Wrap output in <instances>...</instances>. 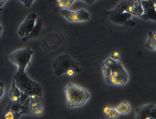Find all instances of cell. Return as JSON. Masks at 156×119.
<instances>
[{
	"mask_svg": "<svg viewBox=\"0 0 156 119\" xmlns=\"http://www.w3.org/2000/svg\"><path fill=\"white\" fill-rule=\"evenodd\" d=\"M66 106L69 108L79 107L85 104L90 97V92L80 85L69 83L64 88Z\"/></svg>",
	"mask_w": 156,
	"mask_h": 119,
	"instance_id": "obj_1",
	"label": "cell"
},
{
	"mask_svg": "<svg viewBox=\"0 0 156 119\" xmlns=\"http://www.w3.org/2000/svg\"><path fill=\"white\" fill-rule=\"evenodd\" d=\"M13 79L15 80V85L18 88L21 92H24L28 95L35 94L39 97H41L43 95V88L41 85L31 80L25 71L17 72L14 75Z\"/></svg>",
	"mask_w": 156,
	"mask_h": 119,
	"instance_id": "obj_2",
	"label": "cell"
},
{
	"mask_svg": "<svg viewBox=\"0 0 156 119\" xmlns=\"http://www.w3.org/2000/svg\"><path fill=\"white\" fill-rule=\"evenodd\" d=\"M33 54L34 50H31L29 47L18 49L10 54V60L18 67L17 72L25 71L26 67L28 65H30L31 58Z\"/></svg>",
	"mask_w": 156,
	"mask_h": 119,
	"instance_id": "obj_3",
	"label": "cell"
},
{
	"mask_svg": "<svg viewBox=\"0 0 156 119\" xmlns=\"http://www.w3.org/2000/svg\"><path fill=\"white\" fill-rule=\"evenodd\" d=\"M52 66L55 74L58 77L64 74L65 71L69 68H73L76 70V73H79L81 71L78 62L67 54L59 55L57 58H56Z\"/></svg>",
	"mask_w": 156,
	"mask_h": 119,
	"instance_id": "obj_4",
	"label": "cell"
},
{
	"mask_svg": "<svg viewBox=\"0 0 156 119\" xmlns=\"http://www.w3.org/2000/svg\"><path fill=\"white\" fill-rule=\"evenodd\" d=\"M61 14L65 18V19L71 22H85V21H88L90 18V14L83 9L76 10V11L62 9Z\"/></svg>",
	"mask_w": 156,
	"mask_h": 119,
	"instance_id": "obj_5",
	"label": "cell"
},
{
	"mask_svg": "<svg viewBox=\"0 0 156 119\" xmlns=\"http://www.w3.org/2000/svg\"><path fill=\"white\" fill-rule=\"evenodd\" d=\"M36 19H37V15L34 13H31L28 15L24 22L21 24L17 31V34L20 37H24L30 33L36 24Z\"/></svg>",
	"mask_w": 156,
	"mask_h": 119,
	"instance_id": "obj_6",
	"label": "cell"
},
{
	"mask_svg": "<svg viewBox=\"0 0 156 119\" xmlns=\"http://www.w3.org/2000/svg\"><path fill=\"white\" fill-rule=\"evenodd\" d=\"M136 118L148 119L156 118V109L155 104H149L141 106L136 109Z\"/></svg>",
	"mask_w": 156,
	"mask_h": 119,
	"instance_id": "obj_7",
	"label": "cell"
},
{
	"mask_svg": "<svg viewBox=\"0 0 156 119\" xmlns=\"http://www.w3.org/2000/svg\"><path fill=\"white\" fill-rule=\"evenodd\" d=\"M141 3L144 10V13L141 17L155 20V0H142Z\"/></svg>",
	"mask_w": 156,
	"mask_h": 119,
	"instance_id": "obj_8",
	"label": "cell"
},
{
	"mask_svg": "<svg viewBox=\"0 0 156 119\" xmlns=\"http://www.w3.org/2000/svg\"><path fill=\"white\" fill-rule=\"evenodd\" d=\"M41 31H42V20L37 18L36 21V24H35L34 28H33L32 30L30 32V33H29V34L22 38V41L25 42L28 41V40L38 37L39 36H41Z\"/></svg>",
	"mask_w": 156,
	"mask_h": 119,
	"instance_id": "obj_9",
	"label": "cell"
},
{
	"mask_svg": "<svg viewBox=\"0 0 156 119\" xmlns=\"http://www.w3.org/2000/svg\"><path fill=\"white\" fill-rule=\"evenodd\" d=\"M111 76L115 77H124V78H128L129 75L127 74V71L122 66L120 62H116L115 64L111 68Z\"/></svg>",
	"mask_w": 156,
	"mask_h": 119,
	"instance_id": "obj_10",
	"label": "cell"
},
{
	"mask_svg": "<svg viewBox=\"0 0 156 119\" xmlns=\"http://www.w3.org/2000/svg\"><path fill=\"white\" fill-rule=\"evenodd\" d=\"M146 46L150 50H155L156 49V32H150L148 39L146 41Z\"/></svg>",
	"mask_w": 156,
	"mask_h": 119,
	"instance_id": "obj_11",
	"label": "cell"
},
{
	"mask_svg": "<svg viewBox=\"0 0 156 119\" xmlns=\"http://www.w3.org/2000/svg\"><path fill=\"white\" fill-rule=\"evenodd\" d=\"M128 78H124V77H115L111 76L109 78V82L108 84L116 86H120V85H125L128 82Z\"/></svg>",
	"mask_w": 156,
	"mask_h": 119,
	"instance_id": "obj_12",
	"label": "cell"
},
{
	"mask_svg": "<svg viewBox=\"0 0 156 119\" xmlns=\"http://www.w3.org/2000/svg\"><path fill=\"white\" fill-rule=\"evenodd\" d=\"M120 114H127L131 111V105L127 102L124 101L118 104V106L115 108Z\"/></svg>",
	"mask_w": 156,
	"mask_h": 119,
	"instance_id": "obj_13",
	"label": "cell"
},
{
	"mask_svg": "<svg viewBox=\"0 0 156 119\" xmlns=\"http://www.w3.org/2000/svg\"><path fill=\"white\" fill-rule=\"evenodd\" d=\"M20 95H21L20 90H19L18 88L15 85V80L13 79V81H12L11 87H10V88L8 96H9V97H10V96H17V97H20Z\"/></svg>",
	"mask_w": 156,
	"mask_h": 119,
	"instance_id": "obj_14",
	"label": "cell"
},
{
	"mask_svg": "<svg viewBox=\"0 0 156 119\" xmlns=\"http://www.w3.org/2000/svg\"><path fill=\"white\" fill-rule=\"evenodd\" d=\"M101 70H102V73H103V75H104L105 80H106V83L108 84V82H109V78H110V76H111V68L106 67V66L102 65Z\"/></svg>",
	"mask_w": 156,
	"mask_h": 119,
	"instance_id": "obj_15",
	"label": "cell"
},
{
	"mask_svg": "<svg viewBox=\"0 0 156 119\" xmlns=\"http://www.w3.org/2000/svg\"><path fill=\"white\" fill-rule=\"evenodd\" d=\"M3 118L5 119H15L17 118L16 114L10 109H6L4 111Z\"/></svg>",
	"mask_w": 156,
	"mask_h": 119,
	"instance_id": "obj_16",
	"label": "cell"
},
{
	"mask_svg": "<svg viewBox=\"0 0 156 119\" xmlns=\"http://www.w3.org/2000/svg\"><path fill=\"white\" fill-rule=\"evenodd\" d=\"M38 107H41V104L39 103V100L30 101V103L29 104V108L31 112L33 113L34 110Z\"/></svg>",
	"mask_w": 156,
	"mask_h": 119,
	"instance_id": "obj_17",
	"label": "cell"
},
{
	"mask_svg": "<svg viewBox=\"0 0 156 119\" xmlns=\"http://www.w3.org/2000/svg\"><path fill=\"white\" fill-rule=\"evenodd\" d=\"M119 115H120V113H118V111L115 108H112L107 115V116H106V118L109 119L117 118L119 116Z\"/></svg>",
	"mask_w": 156,
	"mask_h": 119,
	"instance_id": "obj_18",
	"label": "cell"
},
{
	"mask_svg": "<svg viewBox=\"0 0 156 119\" xmlns=\"http://www.w3.org/2000/svg\"><path fill=\"white\" fill-rule=\"evenodd\" d=\"M117 61H115L113 60V59H111V57H108V58L106 59L104 61V62H103V66H106V67H108V68H111L112 66H113L114 64H115V62H116Z\"/></svg>",
	"mask_w": 156,
	"mask_h": 119,
	"instance_id": "obj_19",
	"label": "cell"
},
{
	"mask_svg": "<svg viewBox=\"0 0 156 119\" xmlns=\"http://www.w3.org/2000/svg\"><path fill=\"white\" fill-rule=\"evenodd\" d=\"M143 13H144V10H143V8H136L133 7L132 15H134V16H141Z\"/></svg>",
	"mask_w": 156,
	"mask_h": 119,
	"instance_id": "obj_20",
	"label": "cell"
},
{
	"mask_svg": "<svg viewBox=\"0 0 156 119\" xmlns=\"http://www.w3.org/2000/svg\"><path fill=\"white\" fill-rule=\"evenodd\" d=\"M110 57L111 59H113V60L118 61L120 57V52L119 50H114L113 52H112V53L110 55Z\"/></svg>",
	"mask_w": 156,
	"mask_h": 119,
	"instance_id": "obj_21",
	"label": "cell"
},
{
	"mask_svg": "<svg viewBox=\"0 0 156 119\" xmlns=\"http://www.w3.org/2000/svg\"><path fill=\"white\" fill-rule=\"evenodd\" d=\"M76 70L73 69V68H69V69L65 71L64 74L69 77H73L76 75Z\"/></svg>",
	"mask_w": 156,
	"mask_h": 119,
	"instance_id": "obj_22",
	"label": "cell"
},
{
	"mask_svg": "<svg viewBox=\"0 0 156 119\" xmlns=\"http://www.w3.org/2000/svg\"><path fill=\"white\" fill-rule=\"evenodd\" d=\"M18 1H21V2H22L24 4V6L26 7V8H30L31 5H32V3L34 2V0H18Z\"/></svg>",
	"mask_w": 156,
	"mask_h": 119,
	"instance_id": "obj_23",
	"label": "cell"
},
{
	"mask_svg": "<svg viewBox=\"0 0 156 119\" xmlns=\"http://www.w3.org/2000/svg\"><path fill=\"white\" fill-rule=\"evenodd\" d=\"M43 113V110L41 107L37 108L36 109L34 110V112H33V114L36 116H41Z\"/></svg>",
	"mask_w": 156,
	"mask_h": 119,
	"instance_id": "obj_24",
	"label": "cell"
},
{
	"mask_svg": "<svg viewBox=\"0 0 156 119\" xmlns=\"http://www.w3.org/2000/svg\"><path fill=\"white\" fill-rule=\"evenodd\" d=\"M112 108V107H111L110 106H105L103 107L102 108V112L103 113H104L105 116H107V115L108 114V113H109V111H111V109Z\"/></svg>",
	"mask_w": 156,
	"mask_h": 119,
	"instance_id": "obj_25",
	"label": "cell"
},
{
	"mask_svg": "<svg viewBox=\"0 0 156 119\" xmlns=\"http://www.w3.org/2000/svg\"><path fill=\"white\" fill-rule=\"evenodd\" d=\"M20 97L17 96H10L9 97L10 102H11L12 103H20Z\"/></svg>",
	"mask_w": 156,
	"mask_h": 119,
	"instance_id": "obj_26",
	"label": "cell"
},
{
	"mask_svg": "<svg viewBox=\"0 0 156 119\" xmlns=\"http://www.w3.org/2000/svg\"><path fill=\"white\" fill-rule=\"evenodd\" d=\"M4 92V84L3 82H0V99L2 97Z\"/></svg>",
	"mask_w": 156,
	"mask_h": 119,
	"instance_id": "obj_27",
	"label": "cell"
},
{
	"mask_svg": "<svg viewBox=\"0 0 156 119\" xmlns=\"http://www.w3.org/2000/svg\"><path fill=\"white\" fill-rule=\"evenodd\" d=\"M29 98L31 101H34V100H39V97H38L36 94H31L29 95Z\"/></svg>",
	"mask_w": 156,
	"mask_h": 119,
	"instance_id": "obj_28",
	"label": "cell"
},
{
	"mask_svg": "<svg viewBox=\"0 0 156 119\" xmlns=\"http://www.w3.org/2000/svg\"><path fill=\"white\" fill-rule=\"evenodd\" d=\"M75 0H64V3H65L66 7H69L74 2Z\"/></svg>",
	"mask_w": 156,
	"mask_h": 119,
	"instance_id": "obj_29",
	"label": "cell"
},
{
	"mask_svg": "<svg viewBox=\"0 0 156 119\" xmlns=\"http://www.w3.org/2000/svg\"><path fill=\"white\" fill-rule=\"evenodd\" d=\"M57 6H58L59 8H60L61 10L62 9H64V8H65L66 6H65V3H64V1H61V2H59L57 3Z\"/></svg>",
	"mask_w": 156,
	"mask_h": 119,
	"instance_id": "obj_30",
	"label": "cell"
},
{
	"mask_svg": "<svg viewBox=\"0 0 156 119\" xmlns=\"http://www.w3.org/2000/svg\"><path fill=\"white\" fill-rule=\"evenodd\" d=\"M82 1H85V2H86L87 4H92L95 0H82Z\"/></svg>",
	"mask_w": 156,
	"mask_h": 119,
	"instance_id": "obj_31",
	"label": "cell"
},
{
	"mask_svg": "<svg viewBox=\"0 0 156 119\" xmlns=\"http://www.w3.org/2000/svg\"><path fill=\"white\" fill-rule=\"evenodd\" d=\"M6 1L7 0H0V7H1V6H3V5L6 3Z\"/></svg>",
	"mask_w": 156,
	"mask_h": 119,
	"instance_id": "obj_32",
	"label": "cell"
},
{
	"mask_svg": "<svg viewBox=\"0 0 156 119\" xmlns=\"http://www.w3.org/2000/svg\"><path fill=\"white\" fill-rule=\"evenodd\" d=\"M64 1V0H55V1L57 3H59V2H61V1Z\"/></svg>",
	"mask_w": 156,
	"mask_h": 119,
	"instance_id": "obj_33",
	"label": "cell"
},
{
	"mask_svg": "<svg viewBox=\"0 0 156 119\" xmlns=\"http://www.w3.org/2000/svg\"><path fill=\"white\" fill-rule=\"evenodd\" d=\"M125 1H132V2H134V1H136V0H125Z\"/></svg>",
	"mask_w": 156,
	"mask_h": 119,
	"instance_id": "obj_34",
	"label": "cell"
},
{
	"mask_svg": "<svg viewBox=\"0 0 156 119\" xmlns=\"http://www.w3.org/2000/svg\"><path fill=\"white\" fill-rule=\"evenodd\" d=\"M1 29H2V27H1V26L0 25V32H1Z\"/></svg>",
	"mask_w": 156,
	"mask_h": 119,
	"instance_id": "obj_35",
	"label": "cell"
},
{
	"mask_svg": "<svg viewBox=\"0 0 156 119\" xmlns=\"http://www.w3.org/2000/svg\"><path fill=\"white\" fill-rule=\"evenodd\" d=\"M1 32H0V37H1Z\"/></svg>",
	"mask_w": 156,
	"mask_h": 119,
	"instance_id": "obj_36",
	"label": "cell"
}]
</instances>
